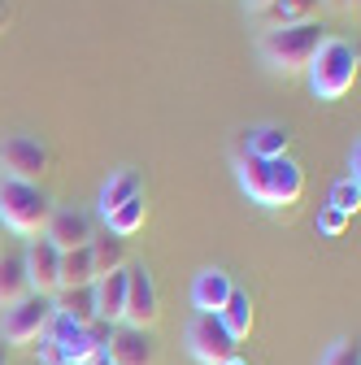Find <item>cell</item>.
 Here are the masks:
<instances>
[{
  "instance_id": "cell-1",
  "label": "cell",
  "mask_w": 361,
  "mask_h": 365,
  "mask_svg": "<svg viewBox=\"0 0 361 365\" xmlns=\"http://www.w3.org/2000/svg\"><path fill=\"white\" fill-rule=\"evenodd\" d=\"M357 70H361L357 43L335 39V35H331V39L322 35L318 53H313L309 66H305V74H309V91H313L318 101H340V96H348V91H352Z\"/></svg>"
},
{
  "instance_id": "cell-2",
  "label": "cell",
  "mask_w": 361,
  "mask_h": 365,
  "mask_svg": "<svg viewBox=\"0 0 361 365\" xmlns=\"http://www.w3.org/2000/svg\"><path fill=\"white\" fill-rule=\"evenodd\" d=\"M322 31L318 22H292V26H275L261 35V61L279 74H300L309 66V57L318 53Z\"/></svg>"
},
{
  "instance_id": "cell-3",
  "label": "cell",
  "mask_w": 361,
  "mask_h": 365,
  "mask_svg": "<svg viewBox=\"0 0 361 365\" xmlns=\"http://www.w3.org/2000/svg\"><path fill=\"white\" fill-rule=\"evenodd\" d=\"M53 217V200L44 196L39 182H14L0 178V222L18 235H44V226Z\"/></svg>"
},
{
  "instance_id": "cell-4",
  "label": "cell",
  "mask_w": 361,
  "mask_h": 365,
  "mask_svg": "<svg viewBox=\"0 0 361 365\" xmlns=\"http://www.w3.org/2000/svg\"><path fill=\"white\" fill-rule=\"evenodd\" d=\"M183 339H188L192 361H200V365H227L231 356H240V344L218 322V313H192Z\"/></svg>"
},
{
  "instance_id": "cell-5",
  "label": "cell",
  "mask_w": 361,
  "mask_h": 365,
  "mask_svg": "<svg viewBox=\"0 0 361 365\" xmlns=\"http://www.w3.org/2000/svg\"><path fill=\"white\" fill-rule=\"evenodd\" d=\"M44 170H49V148L35 135H5V144H0V178L39 182Z\"/></svg>"
},
{
  "instance_id": "cell-6",
  "label": "cell",
  "mask_w": 361,
  "mask_h": 365,
  "mask_svg": "<svg viewBox=\"0 0 361 365\" xmlns=\"http://www.w3.org/2000/svg\"><path fill=\"white\" fill-rule=\"evenodd\" d=\"M161 317V296L148 265H126V309H122V322L135 331H153Z\"/></svg>"
},
{
  "instance_id": "cell-7",
  "label": "cell",
  "mask_w": 361,
  "mask_h": 365,
  "mask_svg": "<svg viewBox=\"0 0 361 365\" xmlns=\"http://www.w3.org/2000/svg\"><path fill=\"white\" fill-rule=\"evenodd\" d=\"M53 317V296H22L18 304L5 309V317H0V335H5V344H35L44 335V327H49Z\"/></svg>"
},
{
  "instance_id": "cell-8",
  "label": "cell",
  "mask_w": 361,
  "mask_h": 365,
  "mask_svg": "<svg viewBox=\"0 0 361 365\" xmlns=\"http://www.w3.org/2000/svg\"><path fill=\"white\" fill-rule=\"evenodd\" d=\"M101 361H109V365H157V344H153L148 331L118 327V331H109V339L101 348Z\"/></svg>"
},
{
  "instance_id": "cell-9",
  "label": "cell",
  "mask_w": 361,
  "mask_h": 365,
  "mask_svg": "<svg viewBox=\"0 0 361 365\" xmlns=\"http://www.w3.org/2000/svg\"><path fill=\"white\" fill-rule=\"evenodd\" d=\"M44 240H49L57 252H70V248H87L96 240V226L83 209H53L49 226H44Z\"/></svg>"
},
{
  "instance_id": "cell-10",
  "label": "cell",
  "mask_w": 361,
  "mask_h": 365,
  "mask_svg": "<svg viewBox=\"0 0 361 365\" xmlns=\"http://www.w3.org/2000/svg\"><path fill=\"white\" fill-rule=\"evenodd\" d=\"M22 261H26V279H31L35 296H57L61 292V252L44 235L22 252Z\"/></svg>"
},
{
  "instance_id": "cell-11",
  "label": "cell",
  "mask_w": 361,
  "mask_h": 365,
  "mask_svg": "<svg viewBox=\"0 0 361 365\" xmlns=\"http://www.w3.org/2000/svg\"><path fill=\"white\" fill-rule=\"evenodd\" d=\"M305 192V170L283 153L275 161H265V209H283V205H296Z\"/></svg>"
},
{
  "instance_id": "cell-12",
  "label": "cell",
  "mask_w": 361,
  "mask_h": 365,
  "mask_svg": "<svg viewBox=\"0 0 361 365\" xmlns=\"http://www.w3.org/2000/svg\"><path fill=\"white\" fill-rule=\"evenodd\" d=\"M92 300H96V322L113 327L122 322V309H126V265L113 274H101L92 283Z\"/></svg>"
},
{
  "instance_id": "cell-13",
  "label": "cell",
  "mask_w": 361,
  "mask_h": 365,
  "mask_svg": "<svg viewBox=\"0 0 361 365\" xmlns=\"http://www.w3.org/2000/svg\"><path fill=\"white\" fill-rule=\"evenodd\" d=\"M231 292H235L231 274L218 269V265H209V269L196 274V283H192V304H196V313H218L222 304H227Z\"/></svg>"
},
{
  "instance_id": "cell-14",
  "label": "cell",
  "mask_w": 361,
  "mask_h": 365,
  "mask_svg": "<svg viewBox=\"0 0 361 365\" xmlns=\"http://www.w3.org/2000/svg\"><path fill=\"white\" fill-rule=\"evenodd\" d=\"M131 196H144V182H140V174L135 170H113L109 178H105V187H101V196H96V209H101V217H109L118 205H126Z\"/></svg>"
},
{
  "instance_id": "cell-15",
  "label": "cell",
  "mask_w": 361,
  "mask_h": 365,
  "mask_svg": "<svg viewBox=\"0 0 361 365\" xmlns=\"http://www.w3.org/2000/svg\"><path fill=\"white\" fill-rule=\"evenodd\" d=\"M22 296H31V279H26L22 252H0V309L18 304Z\"/></svg>"
},
{
  "instance_id": "cell-16",
  "label": "cell",
  "mask_w": 361,
  "mask_h": 365,
  "mask_svg": "<svg viewBox=\"0 0 361 365\" xmlns=\"http://www.w3.org/2000/svg\"><path fill=\"white\" fill-rule=\"evenodd\" d=\"M288 144H292L288 126H275V122L253 126V130L244 135V153H248V157H261V161H275V157H283V153H288Z\"/></svg>"
},
{
  "instance_id": "cell-17",
  "label": "cell",
  "mask_w": 361,
  "mask_h": 365,
  "mask_svg": "<svg viewBox=\"0 0 361 365\" xmlns=\"http://www.w3.org/2000/svg\"><path fill=\"white\" fill-rule=\"evenodd\" d=\"M313 14H318V0H270L257 14V22L265 31H275V26H292V22H313Z\"/></svg>"
},
{
  "instance_id": "cell-18",
  "label": "cell",
  "mask_w": 361,
  "mask_h": 365,
  "mask_svg": "<svg viewBox=\"0 0 361 365\" xmlns=\"http://www.w3.org/2000/svg\"><path fill=\"white\" fill-rule=\"evenodd\" d=\"M218 322L227 327V335H231L235 344H240V339H248V331H253V296L235 287V292L227 296V304L218 309Z\"/></svg>"
},
{
  "instance_id": "cell-19",
  "label": "cell",
  "mask_w": 361,
  "mask_h": 365,
  "mask_svg": "<svg viewBox=\"0 0 361 365\" xmlns=\"http://www.w3.org/2000/svg\"><path fill=\"white\" fill-rule=\"evenodd\" d=\"M53 313L70 317V322L87 327V322H96V300H92V287H61L53 296Z\"/></svg>"
},
{
  "instance_id": "cell-20",
  "label": "cell",
  "mask_w": 361,
  "mask_h": 365,
  "mask_svg": "<svg viewBox=\"0 0 361 365\" xmlns=\"http://www.w3.org/2000/svg\"><path fill=\"white\" fill-rule=\"evenodd\" d=\"M92 283H96L92 248H70V252H61V287H92Z\"/></svg>"
},
{
  "instance_id": "cell-21",
  "label": "cell",
  "mask_w": 361,
  "mask_h": 365,
  "mask_svg": "<svg viewBox=\"0 0 361 365\" xmlns=\"http://www.w3.org/2000/svg\"><path fill=\"white\" fill-rule=\"evenodd\" d=\"M144 217H148V205H144V196H131L126 205H118L105 222H109V235H118V240H131L135 231L144 226Z\"/></svg>"
},
{
  "instance_id": "cell-22",
  "label": "cell",
  "mask_w": 361,
  "mask_h": 365,
  "mask_svg": "<svg viewBox=\"0 0 361 365\" xmlns=\"http://www.w3.org/2000/svg\"><path fill=\"white\" fill-rule=\"evenodd\" d=\"M87 248H92L96 279H101V274H113V269H122V265H126V244H122L118 235H96Z\"/></svg>"
},
{
  "instance_id": "cell-23",
  "label": "cell",
  "mask_w": 361,
  "mask_h": 365,
  "mask_svg": "<svg viewBox=\"0 0 361 365\" xmlns=\"http://www.w3.org/2000/svg\"><path fill=\"white\" fill-rule=\"evenodd\" d=\"M235 174H240L244 196H248V200H257V205H265V161L244 153V157H240V165H235Z\"/></svg>"
},
{
  "instance_id": "cell-24",
  "label": "cell",
  "mask_w": 361,
  "mask_h": 365,
  "mask_svg": "<svg viewBox=\"0 0 361 365\" xmlns=\"http://www.w3.org/2000/svg\"><path fill=\"white\" fill-rule=\"evenodd\" d=\"M357 205H361V182H357V178H340L335 187H331V200H327V209H335V213L352 217V213H357Z\"/></svg>"
},
{
  "instance_id": "cell-25",
  "label": "cell",
  "mask_w": 361,
  "mask_h": 365,
  "mask_svg": "<svg viewBox=\"0 0 361 365\" xmlns=\"http://www.w3.org/2000/svg\"><path fill=\"white\" fill-rule=\"evenodd\" d=\"M322 365H361V356H357V344H348V339H335V344L322 352Z\"/></svg>"
},
{
  "instance_id": "cell-26",
  "label": "cell",
  "mask_w": 361,
  "mask_h": 365,
  "mask_svg": "<svg viewBox=\"0 0 361 365\" xmlns=\"http://www.w3.org/2000/svg\"><path fill=\"white\" fill-rule=\"evenodd\" d=\"M344 226H348L344 213H335V209H322V213H318V231H322V235H344Z\"/></svg>"
},
{
  "instance_id": "cell-27",
  "label": "cell",
  "mask_w": 361,
  "mask_h": 365,
  "mask_svg": "<svg viewBox=\"0 0 361 365\" xmlns=\"http://www.w3.org/2000/svg\"><path fill=\"white\" fill-rule=\"evenodd\" d=\"M35 352H39L44 365H61V348H57L49 335H39V339H35Z\"/></svg>"
},
{
  "instance_id": "cell-28",
  "label": "cell",
  "mask_w": 361,
  "mask_h": 365,
  "mask_svg": "<svg viewBox=\"0 0 361 365\" xmlns=\"http://www.w3.org/2000/svg\"><path fill=\"white\" fill-rule=\"evenodd\" d=\"M244 5H248V14H261V9L270 5V0H244Z\"/></svg>"
},
{
  "instance_id": "cell-29",
  "label": "cell",
  "mask_w": 361,
  "mask_h": 365,
  "mask_svg": "<svg viewBox=\"0 0 361 365\" xmlns=\"http://www.w3.org/2000/svg\"><path fill=\"white\" fill-rule=\"evenodd\" d=\"M0 365H9V352H5V344H0Z\"/></svg>"
},
{
  "instance_id": "cell-30",
  "label": "cell",
  "mask_w": 361,
  "mask_h": 365,
  "mask_svg": "<svg viewBox=\"0 0 361 365\" xmlns=\"http://www.w3.org/2000/svg\"><path fill=\"white\" fill-rule=\"evenodd\" d=\"M340 5H344V9H357V0H340Z\"/></svg>"
},
{
  "instance_id": "cell-31",
  "label": "cell",
  "mask_w": 361,
  "mask_h": 365,
  "mask_svg": "<svg viewBox=\"0 0 361 365\" xmlns=\"http://www.w3.org/2000/svg\"><path fill=\"white\" fill-rule=\"evenodd\" d=\"M227 365H248V361H240V356H231V361H227Z\"/></svg>"
},
{
  "instance_id": "cell-32",
  "label": "cell",
  "mask_w": 361,
  "mask_h": 365,
  "mask_svg": "<svg viewBox=\"0 0 361 365\" xmlns=\"http://www.w3.org/2000/svg\"><path fill=\"white\" fill-rule=\"evenodd\" d=\"M96 365H109V361H96Z\"/></svg>"
}]
</instances>
